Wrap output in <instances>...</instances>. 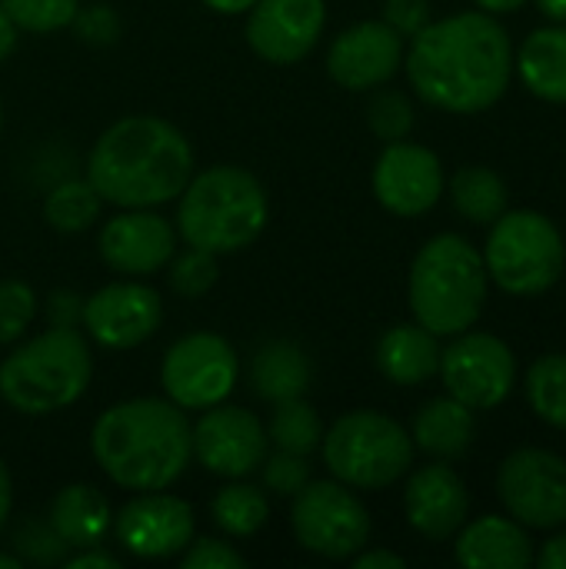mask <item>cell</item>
I'll return each mask as SVG.
<instances>
[{
  "mask_svg": "<svg viewBox=\"0 0 566 569\" xmlns=\"http://www.w3.org/2000/svg\"><path fill=\"white\" fill-rule=\"evenodd\" d=\"M193 177L190 140L163 117H123L110 123L90 157L87 180L103 203L120 210H150L183 193Z\"/></svg>",
  "mask_w": 566,
  "mask_h": 569,
  "instance_id": "2",
  "label": "cell"
},
{
  "mask_svg": "<svg viewBox=\"0 0 566 569\" xmlns=\"http://www.w3.org/2000/svg\"><path fill=\"white\" fill-rule=\"evenodd\" d=\"M210 10L224 13V17H237V13H247L257 0H203Z\"/></svg>",
  "mask_w": 566,
  "mask_h": 569,
  "instance_id": "47",
  "label": "cell"
},
{
  "mask_svg": "<svg viewBox=\"0 0 566 569\" xmlns=\"http://www.w3.org/2000/svg\"><path fill=\"white\" fill-rule=\"evenodd\" d=\"M534 563L540 569H566V533L550 537V540L540 547V553L534 557Z\"/></svg>",
  "mask_w": 566,
  "mask_h": 569,
  "instance_id": "43",
  "label": "cell"
},
{
  "mask_svg": "<svg viewBox=\"0 0 566 569\" xmlns=\"http://www.w3.org/2000/svg\"><path fill=\"white\" fill-rule=\"evenodd\" d=\"M487 267L470 240L440 233L417 253L410 267V310L420 327L437 337L470 330L487 300Z\"/></svg>",
  "mask_w": 566,
  "mask_h": 569,
  "instance_id": "6",
  "label": "cell"
},
{
  "mask_svg": "<svg viewBox=\"0 0 566 569\" xmlns=\"http://www.w3.org/2000/svg\"><path fill=\"white\" fill-rule=\"evenodd\" d=\"M564 263V237L550 217L517 210L500 213L494 220L484 250V267L500 290L514 297H537L560 280Z\"/></svg>",
  "mask_w": 566,
  "mask_h": 569,
  "instance_id": "8",
  "label": "cell"
},
{
  "mask_svg": "<svg viewBox=\"0 0 566 569\" xmlns=\"http://www.w3.org/2000/svg\"><path fill=\"white\" fill-rule=\"evenodd\" d=\"M240 377L237 350L217 333L180 337L160 367V383L170 403L180 410H207L230 397Z\"/></svg>",
  "mask_w": 566,
  "mask_h": 569,
  "instance_id": "10",
  "label": "cell"
},
{
  "mask_svg": "<svg viewBox=\"0 0 566 569\" xmlns=\"http://www.w3.org/2000/svg\"><path fill=\"white\" fill-rule=\"evenodd\" d=\"M0 7L13 20L17 30L50 33V30L73 23L80 0H0Z\"/></svg>",
  "mask_w": 566,
  "mask_h": 569,
  "instance_id": "32",
  "label": "cell"
},
{
  "mask_svg": "<svg viewBox=\"0 0 566 569\" xmlns=\"http://www.w3.org/2000/svg\"><path fill=\"white\" fill-rule=\"evenodd\" d=\"M404 60L420 100L447 113H480L510 83L514 50L507 30L490 13H457L427 23L410 37Z\"/></svg>",
  "mask_w": 566,
  "mask_h": 569,
  "instance_id": "1",
  "label": "cell"
},
{
  "mask_svg": "<svg viewBox=\"0 0 566 569\" xmlns=\"http://www.w3.org/2000/svg\"><path fill=\"white\" fill-rule=\"evenodd\" d=\"M270 453V437L260 417L244 407H207L193 427V457L207 473L240 480L260 470Z\"/></svg>",
  "mask_w": 566,
  "mask_h": 569,
  "instance_id": "13",
  "label": "cell"
},
{
  "mask_svg": "<svg viewBox=\"0 0 566 569\" xmlns=\"http://www.w3.org/2000/svg\"><path fill=\"white\" fill-rule=\"evenodd\" d=\"M73 27H77L80 40L97 43V47H107V43H113L120 37V20H117V13L107 3H93V7L77 10Z\"/></svg>",
  "mask_w": 566,
  "mask_h": 569,
  "instance_id": "38",
  "label": "cell"
},
{
  "mask_svg": "<svg viewBox=\"0 0 566 569\" xmlns=\"http://www.w3.org/2000/svg\"><path fill=\"white\" fill-rule=\"evenodd\" d=\"M97 467L123 490H167L193 457V430L170 400L137 397L103 410L90 430Z\"/></svg>",
  "mask_w": 566,
  "mask_h": 569,
  "instance_id": "3",
  "label": "cell"
},
{
  "mask_svg": "<svg viewBox=\"0 0 566 569\" xmlns=\"http://www.w3.org/2000/svg\"><path fill=\"white\" fill-rule=\"evenodd\" d=\"M63 567L67 569H120V560H117V557H110V553H100L97 547H90V550H80L77 557L63 560Z\"/></svg>",
  "mask_w": 566,
  "mask_h": 569,
  "instance_id": "44",
  "label": "cell"
},
{
  "mask_svg": "<svg viewBox=\"0 0 566 569\" xmlns=\"http://www.w3.org/2000/svg\"><path fill=\"white\" fill-rule=\"evenodd\" d=\"M113 533L137 560H170L193 543V510L180 497L147 490L117 513Z\"/></svg>",
  "mask_w": 566,
  "mask_h": 569,
  "instance_id": "14",
  "label": "cell"
},
{
  "mask_svg": "<svg viewBox=\"0 0 566 569\" xmlns=\"http://www.w3.org/2000/svg\"><path fill=\"white\" fill-rule=\"evenodd\" d=\"M270 220L264 183L244 167H210L187 180L177 207V233L214 257L250 247Z\"/></svg>",
  "mask_w": 566,
  "mask_h": 569,
  "instance_id": "4",
  "label": "cell"
},
{
  "mask_svg": "<svg viewBox=\"0 0 566 569\" xmlns=\"http://www.w3.org/2000/svg\"><path fill=\"white\" fill-rule=\"evenodd\" d=\"M404 63V37L384 20H364L344 30L327 50V73L344 90H374Z\"/></svg>",
  "mask_w": 566,
  "mask_h": 569,
  "instance_id": "18",
  "label": "cell"
},
{
  "mask_svg": "<svg viewBox=\"0 0 566 569\" xmlns=\"http://www.w3.org/2000/svg\"><path fill=\"white\" fill-rule=\"evenodd\" d=\"M474 3L490 13H514L517 7H524V0H474Z\"/></svg>",
  "mask_w": 566,
  "mask_h": 569,
  "instance_id": "48",
  "label": "cell"
},
{
  "mask_svg": "<svg viewBox=\"0 0 566 569\" xmlns=\"http://www.w3.org/2000/svg\"><path fill=\"white\" fill-rule=\"evenodd\" d=\"M83 317V300L70 290H57L47 300V320L50 327H77Z\"/></svg>",
  "mask_w": 566,
  "mask_h": 569,
  "instance_id": "41",
  "label": "cell"
},
{
  "mask_svg": "<svg viewBox=\"0 0 566 569\" xmlns=\"http://www.w3.org/2000/svg\"><path fill=\"white\" fill-rule=\"evenodd\" d=\"M377 367L397 387L427 383L440 370L437 333H430L420 323H400L387 330L377 343Z\"/></svg>",
  "mask_w": 566,
  "mask_h": 569,
  "instance_id": "23",
  "label": "cell"
},
{
  "mask_svg": "<svg viewBox=\"0 0 566 569\" xmlns=\"http://www.w3.org/2000/svg\"><path fill=\"white\" fill-rule=\"evenodd\" d=\"M527 397L534 413L557 427L566 430V353H554V357H540L530 373H527Z\"/></svg>",
  "mask_w": 566,
  "mask_h": 569,
  "instance_id": "31",
  "label": "cell"
},
{
  "mask_svg": "<svg viewBox=\"0 0 566 569\" xmlns=\"http://www.w3.org/2000/svg\"><path fill=\"white\" fill-rule=\"evenodd\" d=\"M250 380H254L257 397L267 403L297 400L310 387V360L297 343L274 340V343H264L257 350L254 367H250Z\"/></svg>",
  "mask_w": 566,
  "mask_h": 569,
  "instance_id": "26",
  "label": "cell"
},
{
  "mask_svg": "<svg viewBox=\"0 0 566 569\" xmlns=\"http://www.w3.org/2000/svg\"><path fill=\"white\" fill-rule=\"evenodd\" d=\"M407 523L427 540H447L467 523L470 497L457 470L447 463H430L417 470L404 490Z\"/></svg>",
  "mask_w": 566,
  "mask_h": 569,
  "instance_id": "20",
  "label": "cell"
},
{
  "mask_svg": "<svg viewBox=\"0 0 566 569\" xmlns=\"http://www.w3.org/2000/svg\"><path fill=\"white\" fill-rule=\"evenodd\" d=\"M457 563L467 569H527L534 563V540L517 520L480 517L457 537Z\"/></svg>",
  "mask_w": 566,
  "mask_h": 569,
  "instance_id": "21",
  "label": "cell"
},
{
  "mask_svg": "<svg viewBox=\"0 0 566 569\" xmlns=\"http://www.w3.org/2000/svg\"><path fill=\"white\" fill-rule=\"evenodd\" d=\"M97 247L100 260L110 270L127 277H147L170 263L177 250V230L150 210H127L103 223Z\"/></svg>",
  "mask_w": 566,
  "mask_h": 569,
  "instance_id": "19",
  "label": "cell"
},
{
  "mask_svg": "<svg viewBox=\"0 0 566 569\" xmlns=\"http://www.w3.org/2000/svg\"><path fill=\"white\" fill-rule=\"evenodd\" d=\"M217 277H220V270H217V257H214V253H207V250L190 247L187 253H180V257L173 260L170 287H173L180 297L193 300V297H203V293L217 283Z\"/></svg>",
  "mask_w": 566,
  "mask_h": 569,
  "instance_id": "35",
  "label": "cell"
},
{
  "mask_svg": "<svg viewBox=\"0 0 566 569\" xmlns=\"http://www.w3.org/2000/svg\"><path fill=\"white\" fill-rule=\"evenodd\" d=\"M13 550L20 560H30V563H63V540L50 530V527H40V523H23L17 533H13Z\"/></svg>",
  "mask_w": 566,
  "mask_h": 569,
  "instance_id": "37",
  "label": "cell"
},
{
  "mask_svg": "<svg viewBox=\"0 0 566 569\" xmlns=\"http://www.w3.org/2000/svg\"><path fill=\"white\" fill-rule=\"evenodd\" d=\"M110 503L90 483L63 487L50 503V530L63 540L67 550H90L100 547L110 533Z\"/></svg>",
  "mask_w": 566,
  "mask_h": 569,
  "instance_id": "22",
  "label": "cell"
},
{
  "mask_svg": "<svg viewBox=\"0 0 566 569\" xmlns=\"http://www.w3.org/2000/svg\"><path fill=\"white\" fill-rule=\"evenodd\" d=\"M410 440L437 460H457L474 443V410L454 397L430 400L414 417Z\"/></svg>",
  "mask_w": 566,
  "mask_h": 569,
  "instance_id": "24",
  "label": "cell"
},
{
  "mask_svg": "<svg viewBox=\"0 0 566 569\" xmlns=\"http://www.w3.org/2000/svg\"><path fill=\"white\" fill-rule=\"evenodd\" d=\"M100 193L90 187V180H63L57 183L43 200V217L60 233H80L100 217Z\"/></svg>",
  "mask_w": 566,
  "mask_h": 569,
  "instance_id": "29",
  "label": "cell"
},
{
  "mask_svg": "<svg viewBox=\"0 0 566 569\" xmlns=\"http://www.w3.org/2000/svg\"><path fill=\"white\" fill-rule=\"evenodd\" d=\"M367 123L387 143L407 140V133L414 130V107L400 90H380L367 107Z\"/></svg>",
  "mask_w": 566,
  "mask_h": 569,
  "instance_id": "33",
  "label": "cell"
},
{
  "mask_svg": "<svg viewBox=\"0 0 566 569\" xmlns=\"http://www.w3.org/2000/svg\"><path fill=\"white\" fill-rule=\"evenodd\" d=\"M290 530L307 553L324 560H350L370 540V513L347 490V483L310 480L297 497H290Z\"/></svg>",
  "mask_w": 566,
  "mask_h": 569,
  "instance_id": "9",
  "label": "cell"
},
{
  "mask_svg": "<svg viewBox=\"0 0 566 569\" xmlns=\"http://www.w3.org/2000/svg\"><path fill=\"white\" fill-rule=\"evenodd\" d=\"M210 513H214V523L227 533V537H254L267 517H270V503L264 497V490L257 487H247V483H230L224 487L214 503H210Z\"/></svg>",
  "mask_w": 566,
  "mask_h": 569,
  "instance_id": "28",
  "label": "cell"
},
{
  "mask_svg": "<svg viewBox=\"0 0 566 569\" xmlns=\"http://www.w3.org/2000/svg\"><path fill=\"white\" fill-rule=\"evenodd\" d=\"M0 127H3V113H0Z\"/></svg>",
  "mask_w": 566,
  "mask_h": 569,
  "instance_id": "51",
  "label": "cell"
},
{
  "mask_svg": "<svg viewBox=\"0 0 566 569\" xmlns=\"http://www.w3.org/2000/svg\"><path fill=\"white\" fill-rule=\"evenodd\" d=\"M247 13L250 50L277 67L304 60L317 47L327 23L324 0H257Z\"/></svg>",
  "mask_w": 566,
  "mask_h": 569,
  "instance_id": "16",
  "label": "cell"
},
{
  "mask_svg": "<svg viewBox=\"0 0 566 569\" xmlns=\"http://www.w3.org/2000/svg\"><path fill=\"white\" fill-rule=\"evenodd\" d=\"M517 70L530 93L550 103H566V27L534 30L520 47Z\"/></svg>",
  "mask_w": 566,
  "mask_h": 569,
  "instance_id": "25",
  "label": "cell"
},
{
  "mask_svg": "<svg viewBox=\"0 0 566 569\" xmlns=\"http://www.w3.org/2000/svg\"><path fill=\"white\" fill-rule=\"evenodd\" d=\"M320 447L327 470L354 490H384L414 463L410 433L377 410H354L340 417L324 433Z\"/></svg>",
  "mask_w": 566,
  "mask_h": 569,
  "instance_id": "7",
  "label": "cell"
},
{
  "mask_svg": "<svg viewBox=\"0 0 566 569\" xmlns=\"http://www.w3.org/2000/svg\"><path fill=\"white\" fill-rule=\"evenodd\" d=\"M440 373L447 393L470 410H494L504 403L517 380V360L494 333H457L440 353Z\"/></svg>",
  "mask_w": 566,
  "mask_h": 569,
  "instance_id": "11",
  "label": "cell"
},
{
  "mask_svg": "<svg viewBox=\"0 0 566 569\" xmlns=\"http://www.w3.org/2000/svg\"><path fill=\"white\" fill-rule=\"evenodd\" d=\"M260 473H264V487L274 490L277 497H297L310 483L307 457H297V453H287V450L267 453L264 463H260Z\"/></svg>",
  "mask_w": 566,
  "mask_h": 569,
  "instance_id": "36",
  "label": "cell"
},
{
  "mask_svg": "<svg viewBox=\"0 0 566 569\" xmlns=\"http://www.w3.org/2000/svg\"><path fill=\"white\" fill-rule=\"evenodd\" d=\"M497 490L507 513L534 530L566 523V463L550 450H517L497 473Z\"/></svg>",
  "mask_w": 566,
  "mask_h": 569,
  "instance_id": "12",
  "label": "cell"
},
{
  "mask_svg": "<svg viewBox=\"0 0 566 569\" xmlns=\"http://www.w3.org/2000/svg\"><path fill=\"white\" fill-rule=\"evenodd\" d=\"M444 193V170L440 157L420 143L394 140L377 157L374 167V197L384 210L397 217H420L437 207Z\"/></svg>",
  "mask_w": 566,
  "mask_h": 569,
  "instance_id": "17",
  "label": "cell"
},
{
  "mask_svg": "<svg viewBox=\"0 0 566 569\" xmlns=\"http://www.w3.org/2000/svg\"><path fill=\"white\" fill-rule=\"evenodd\" d=\"M10 507H13V483H10L7 463L0 460V533H3V523H7V517H10Z\"/></svg>",
  "mask_w": 566,
  "mask_h": 569,
  "instance_id": "45",
  "label": "cell"
},
{
  "mask_svg": "<svg viewBox=\"0 0 566 569\" xmlns=\"http://www.w3.org/2000/svg\"><path fill=\"white\" fill-rule=\"evenodd\" d=\"M37 313V297L23 280H0V347L23 337Z\"/></svg>",
  "mask_w": 566,
  "mask_h": 569,
  "instance_id": "34",
  "label": "cell"
},
{
  "mask_svg": "<svg viewBox=\"0 0 566 569\" xmlns=\"http://www.w3.org/2000/svg\"><path fill=\"white\" fill-rule=\"evenodd\" d=\"M274 420H270V430L267 437L277 443V450H287V453H297V457H310L320 440H324V427H320V417L317 410L297 397V400H284V403H274Z\"/></svg>",
  "mask_w": 566,
  "mask_h": 569,
  "instance_id": "30",
  "label": "cell"
},
{
  "mask_svg": "<svg viewBox=\"0 0 566 569\" xmlns=\"http://www.w3.org/2000/svg\"><path fill=\"white\" fill-rule=\"evenodd\" d=\"M163 300L147 283H110L83 300V330L107 350H130L160 330Z\"/></svg>",
  "mask_w": 566,
  "mask_h": 569,
  "instance_id": "15",
  "label": "cell"
},
{
  "mask_svg": "<svg viewBox=\"0 0 566 569\" xmlns=\"http://www.w3.org/2000/svg\"><path fill=\"white\" fill-rule=\"evenodd\" d=\"M384 23H390L400 37H417L430 23V0H387Z\"/></svg>",
  "mask_w": 566,
  "mask_h": 569,
  "instance_id": "40",
  "label": "cell"
},
{
  "mask_svg": "<svg viewBox=\"0 0 566 569\" xmlns=\"http://www.w3.org/2000/svg\"><path fill=\"white\" fill-rule=\"evenodd\" d=\"M350 560H354V567L357 569H404L407 567V560H404V557H397V553H390V550H360V553H354Z\"/></svg>",
  "mask_w": 566,
  "mask_h": 569,
  "instance_id": "42",
  "label": "cell"
},
{
  "mask_svg": "<svg viewBox=\"0 0 566 569\" xmlns=\"http://www.w3.org/2000/svg\"><path fill=\"white\" fill-rule=\"evenodd\" d=\"M450 200L470 223H494L507 213V183L490 167H460L450 180Z\"/></svg>",
  "mask_w": 566,
  "mask_h": 569,
  "instance_id": "27",
  "label": "cell"
},
{
  "mask_svg": "<svg viewBox=\"0 0 566 569\" xmlns=\"http://www.w3.org/2000/svg\"><path fill=\"white\" fill-rule=\"evenodd\" d=\"M23 567V560L17 557V553H0V569H20Z\"/></svg>",
  "mask_w": 566,
  "mask_h": 569,
  "instance_id": "50",
  "label": "cell"
},
{
  "mask_svg": "<svg viewBox=\"0 0 566 569\" xmlns=\"http://www.w3.org/2000/svg\"><path fill=\"white\" fill-rule=\"evenodd\" d=\"M183 569H244L247 560L244 553H237L230 543H220V540H197L193 547L183 550Z\"/></svg>",
  "mask_w": 566,
  "mask_h": 569,
  "instance_id": "39",
  "label": "cell"
},
{
  "mask_svg": "<svg viewBox=\"0 0 566 569\" xmlns=\"http://www.w3.org/2000/svg\"><path fill=\"white\" fill-rule=\"evenodd\" d=\"M540 13L557 20V23H566V0H537Z\"/></svg>",
  "mask_w": 566,
  "mask_h": 569,
  "instance_id": "49",
  "label": "cell"
},
{
  "mask_svg": "<svg viewBox=\"0 0 566 569\" xmlns=\"http://www.w3.org/2000/svg\"><path fill=\"white\" fill-rule=\"evenodd\" d=\"M93 373V357L77 327H50L0 363V397L23 417H47L73 407Z\"/></svg>",
  "mask_w": 566,
  "mask_h": 569,
  "instance_id": "5",
  "label": "cell"
},
{
  "mask_svg": "<svg viewBox=\"0 0 566 569\" xmlns=\"http://www.w3.org/2000/svg\"><path fill=\"white\" fill-rule=\"evenodd\" d=\"M13 47H17V27H13V20L3 13V7H0V63L13 53Z\"/></svg>",
  "mask_w": 566,
  "mask_h": 569,
  "instance_id": "46",
  "label": "cell"
}]
</instances>
